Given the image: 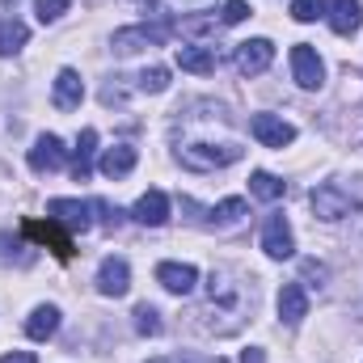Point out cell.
Returning a JSON list of instances; mask_svg holds the SVG:
<instances>
[{
    "instance_id": "obj_1",
    "label": "cell",
    "mask_w": 363,
    "mask_h": 363,
    "mask_svg": "<svg viewBox=\"0 0 363 363\" xmlns=\"http://www.w3.org/2000/svg\"><path fill=\"white\" fill-rule=\"evenodd\" d=\"M308 203H313V211L321 220H342L355 207H363V178H355V186H347V182H321L308 194Z\"/></svg>"
},
{
    "instance_id": "obj_2",
    "label": "cell",
    "mask_w": 363,
    "mask_h": 363,
    "mask_svg": "<svg viewBox=\"0 0 363 363\" xmlns=\"http://www.w3.org/2000/svg\"><path fill=\"white\" fill-rule=\"evenodd\" d=\"M178 161L194 174H211V169H224V165H237L241 161V148L237 144H186L178 152Z\"/></svg>"
},
{
    "instance_id": "obj_3",
    "label": "cell",
    "mask_w": 363,
    "mask_h": 363,
    "mask_svg": "<svg viewBox=\"0 0 363 363\" xmlns=\"http://www.w3.org/2000/svg\"><path fill=\"white\" fill-rule=\"evenodd\" d=\"M165 34H169V26H127V30L114 34L110 47H114V55H135L144 47H161Z\"/></svg>"
},
{
    "instance_id": "obj_4",
    "label": "cell",
    "mask_w": 363,
    "mask_h": 363,
    "mask_svg": "<svg viewBox=\"0 0 363 363\" xmlns=\"http://www.w3.org/2000/svg\"><path fill=\"white\" fill-rule=\"evenodd\" d=\"M291 77H296L300 89H321L325 64H321V55H317L308 43H296V47H291Z\"/></svg>"
},
{
    "instance_id": "obj_5",
    "label": "cell",
    "mask_w": 363,
    "mask_h": 363,
    "mask_svg": "<svg viewBox=\"0 0 363 363\" xmlns=\"http://www.w3.org/2000/svg\"><path fill=\"white\" fill-rule=\"evenodd\" d=\"M93 203H81V199H51L47 203V216L55 224H64L68 233H89L93 228Z\"/></svg>"
},
{
    "instance_id": "obj_6",
    "label": "cell",
    "mask_w": 363,
    "mask_h": 363,
    "mask_svg": "<svg viewBox=\"0 0 363 363\" xmlns=\"http://www.w3.org/2000/svg\"><path fill=\"white\" fill-rule=\"evenodd\" d=\"M26 237H34L38 245H47L60 262H68V258L77 254V250H72V237H68L64 224H55V220H47V224H43V220H26Z\"/></svg>"
},
{
    "instance_id": "obj_7",
    "label": "cell",
    "mask_w": 363,
    "mask_h": 363,
    "mask_svg": "<svg viewBox=\"0 0 363 363\" xmlns=\"http://www.w3.org/2000/svg\"><path fill=\"white\" fill-rule=\"evenodd\" d=\"M262 250H267V258H274V262H283V258L296 254V237H291L287 216H271V220H267V228H262Z\"/></svg>"
},
{
    "instance_id": "obj_8",
    "label": "cell",
    "mask_w": 363,
    "mask_h": 363,
    "mask_svg": "<svg viewBox=\"0 0 363 363\" xmlns=\"http://www.w3.org/2000/svg\"><path fill=\"white\" fill-rule=\"evenodd\" d=\"M250 131H254V140L267 144V148H287V144L296 140V127L283 123V118H274V114H254V118H250Z\"/></svg>"
},
{
    "instance_id": "obj_9",
    "label": "cell",
    "mask_w": 363,
    "mask_h": 363,
    "mask_svg": "<svg viewBox=\"0 0 363 363\" xmlns=\"http://www.w3.org/2000/svg\"><path fill=\"white\" fill-rule=\"evenodd\" d=\"M271 60H274L271 38H250V43L237 47V68H241L245 77H262V72L271 68Z\"/></svg>"
},
{
    "instance_id": "obj_10",
    "label": "cell",
    "mask_w": 363,
    "mask_h": 363,
    "mask_svg": "<svg viewBox=\"0 0 363 363\" xmlns=\"http://www.w3.org/2000/svg\"><path fill=\"white\" fill-rule=\"evenodd\" d=\"M64 157H68V148H64L60 135H38L34 148H30V169L34 174H55L64 165Z\"/></svg>"
},
{
    "instance_id": "obj_11",
    "label": "cell",
    "mask_w": 363,
    "mask_h": 363,
    "mask_svg": "<svg viewBox=\"0 0 363 363\" xmlns=\"http://www.w3.org/2000/svg\"><path fill=\"white\" fill-rule=\"evenodd\" d=\"M127 287H131V267L123 262V258H106L101 267H97V291L101 296H127Z\"/></svg>"
},
{
    "instance_id": "obj_12",
    "label": "cell",
    "mask_w": 363,
    "mask_h": 363,
    "mask_svg": "<svg viewBox=\"0 0 363 363\" xmlns=\"http://www.w3.org/2000/svg\"><path fill=\"white\" fill-rule=\"evenodd\" d=\"M330 30L334 34H342V38H351L355 30L363 26V4L359 0H330Z\"/></svg>"
},
{
    "instance_id": "obj_13",
    "label": "cell",
    "mask_w": 363,
    "mask_h": 363,
    "mask_svg": "<svg viewBox=\"0 0 363 363\" xmlns=\"http://www.w3.org/2000/svg\"><path fill=\"white\" fill-rule=\"evenodd\" d=\"M157 283H161L165 291H174V296H186V291H194L199 271H194L190 262H161V267H157Z\"/></svg>"
},
{
    "instance_id": "obj_14",
    "label": "cell",
    "mask_w": 363,
    "mask_h": 363,
    "mask_svg": "<svg viewBox=\"0 0 363 363\" xmlns=\"http://www.w3.org/2000/svg\"><path fill=\"white\" fill-rule=\"evenodd\" d=\"M131 216H135L140 224H148V228L169 224V194H165V190H148V194H140V203H135Z\"/></svg>"
},
{
    "instance_id": "obj_15",
    "label": "cell",
    "mask_w": 363,
    "mask_h": 363,
    "mask_svg": "<svg viewBox=\"0 0 363 363\" xmlns=\"http://www.w3.org/2000/svg\"><path fill=\"white\" fill-rule=\"evenodd\" d=\"M51 101H55L60 110H77V106L85 101V81H81L77 68H64V72L55 77V93H51Z\"/></svg>"
},
{
    "instance_id": "obj_16",
    "label": "cell",
    "mask_w": 363,
    "mask_h": 363,
    "mask_svg": "<svg viewBox=\"0 0 363 363\" xmlns=\"http://www.w3.org/2000/svg\"><path fill=\"white\" fill-rule=\"evenodd\" d=\"M279 317L287 325H300L308 317V296H304L300 283H283V291H279Z\"/></svg>"
},
{
    "instance_id": "obj_17",
    "label": "cell",
    "mask_w": 363,
    "mask_h": 363,
    "mask_svg": "<svg viewBox=\"0 0 363 363\" xmlns=\"http://www.w3.org/2000/svg\"><path fill=\"white\" fill-rule=\"evenodd\" d=\"M135 161H140V152H135L131 144H114V148H106V157H101V174H106V178H127V174L135 169Z\"/></svg>"
},
{
    "instance_id": "obj_18",
    "label": "cell",
    "mask_w": 363,
    "mask_h": 363,
    "mask_svg": "<svg viewBox=\"0 0 363 363\" xmlns=\"http://www.w3.org/2000/svg\"><path fill=\"white\" fill-rule=\"evenodd\" d=\"M55 330H60V308H55V304H38V308L30 313V321H26V334H30L34 342H47Z\"/></svg>"
},
{
    "instance_id": "obj_19",
    "label": "cell",
    "mask_w": 363,
    "mask_h": 363,
    "mask_svg": "<svg viewBox=\"0 0 363 363\" xmlns=\"http://www.w3.org/2000/svg\"><path fill=\"white\" fill-rule=\"evenodd\" d=\"M93 152H97V131L85 127V131H81V140H77V152H72V178H77V182H89Z\"/></svg>"
},
{
    "instance_id": "obj_20",
    "label": "cell",
    "mask_w": 363,
    "mask_h": 363,
    "mask_svg": "<svg viewBox=\"0 0 363 363\" xmlns=\"http://www.w3.org/2000/svg\"><path fill=\"white\" fill-rule=\"evenodd\" d=\"M178 68L194 72V77H207V72H216V51L211 47H178Z\"/></svg>"
},
{
    "instance_id": "obj_21",
    "label": "cell",
    "mask_w": 363,
    "mask_h": 363,
    "mask_svg": "<svg viewBox=\"0 0 363 363\" xmlns=\"http://www.w3.org/2000/svg\"><path fill=\"white\" fill-rule=\"evenodd\" d=\"M26 43H30V26L26 21H17V17L0 21V55H17Z\"/></svg>"
},
{
    "instance_id": "obj_22",
    "label": "cell",
    "mask_w": 363,
    "mask_h": 363,
    "mask_svg": "<svg viewBox=\"0 0 363 363\" xmlns=\"http://www.w3.org/2000/svg\"><path fill=\"white\" fill-rule=\"evenodd\" d=\"M283 190H287V186L274 178V174H267V169H258V174L250 178V194H254V199H262V203H274V199H283Z\"/></svg>"
},
{
    "instance_id": "obj_23",
    "label": "cell",
    "mask_w": 363,
    "mask_h": 363,
    "mask_svg": "<svg viewBox=\"0 0 363 363\" xmlns=\"http://www.w3.org/2000/svg\"><path fill=\"white\" fill-rule=\"evenodd\" d=\"M241 216H245V199H224L220 207H211V216H207V220H211V224H220V228H228V224H237Z\"/></svg>"
},
{
    "instance_id": "obj_24",
    "label": "cell",
    "mask_w": 363,
    "mask_h": 363,
    "mask_svg": "<svg viewBox=\"0 0 363 363\" xmlns=\"http://www.w3.org/2000/svg\"><path fill=\"white\" fill-rule=\"evenodd\" d=\"M140 89L144 93H165L169 89V68H144V72H140Z\"/></svg>"
},
{
    "instance_id": "obj_25",
    "label": "cell",
    "mask_w": 363,
    "mask_h": 363,
    "mask_svg": "<svg viewBox=\"0 0 363 363\" xmlns=\"http://www.w3.org/2000/svg\"><path fill=\"white\" fill-rule=\"evenodd\" d=\"M135 330L157 338V334H161V313H157L152 304H140V308H135Z\"/></svg>"
},
{
    "instance_id": "obj_26",
    "label": "cell",
    "mask_w": 363,
    "mask_h": 363,
    "mask_svg": "<svg viewBox=\"0 0 363 363\" xmlns=\"http://www.w3.org/2000/svg\"><path fill=\"white\" fill-rule=\"evenodd\" d=\"M325 0H291V17L296 21H317V17H325Z\"/></svg>"
},
{
    "instance_id": "obj_27",
    "label": "cell",
    "mask_w": 363,
    "mask_h": 363,
    "mask_svg": "<svg viewBox=\"0 0 363 363\" xmlns=\"http://www.w3.org/2000/svg\"><path fill=\"white\" fill-rule=\"evenodd\" d=\"M68 4H72V0H34V13H38V21L47 26V21H60V17L68 13Z\"/></svg>"
},
{
    "instance_id": "obj_28",
    "label": "cell",
    "mask_w": 363,
    "mask_h": 363,
    "mask_svg": "<svg viewBox=\"0 0 363 363\" xmlns=\"http://www.w3.org/2000/svg\"><path fill=\"white\" fill-rule=\"evenodd\" d=\"M220 17H224V26H237V21H245V17H250V4H245V0H228Z\"/></svg>"
},
{
    "instance_id": "obj_29",
    "label": "cell",
    "mask_w": 363,
    "mask_h": 363,
    "mask_svg": "<svg viewBox=\"0 0 363 363\" xmlns=\"http://www.w3.org/2000/svg\"><path fill=\"white\" fill-rule=\"evenodd\" d=\"M300 271H304V279H317V287H321V279H330V271H325L321 262H304Z\"/></svg>"
},
{
    "instance_id": "obj_30",
    "label": "cell",
    "mask_w": 363,
    "mask_h": 363,
    "mask_svg": "<svg viewBox=\"0 0 363 363\" xmlns=\"http://www.w3.org/2000/svg\"><path fill=\"white\" fill-rule=\"evenodd\" d=\"M0 363H38V359H34L30 351H13V355H4Z\"/></svg>"
},
{
    "instance_id": "obj_31",
    "label": "cell",
    "mask_w": 363,
    "mask_h": 363,
    "mask_svg": "<svg viewBox=\"0 0 363 363\" xmlns=\"http://www.w3.org/2000/svg\"><path fill=\"white\" fill-rule=\"evenodd\" d=\"M241 363H267V355L258 347H250V351H241Z\"/></svg>"
},
{
    "instance_id": "obj_32",
    "label": "cell",
    "mask_w": 363,
    "mask_h": 363,
    "mask_svg": "<svg viewBox=\"0 0 363 363\" xmlns=\"http://www.w3.org/2000/svg\"><path fill=\"white\" fill-rule=\"evenodd\" d=\"M148 363H178V359H148Z\"/></svg>"
},
{
    "instance_id": "obj_33",
    "label": "cell",
    "mask_w": 363,
    "mask_h": 363,
    "mask_svg": "<svg viewBox=\"0 0 363 363\" xmlns=\"http://www.w3.org/2000/svg\"><path fill=\"white\" fill-rule=\"evenodd\" d=\"M135 4H157V0H135Z\"/></svg>"
}]
</instances>
